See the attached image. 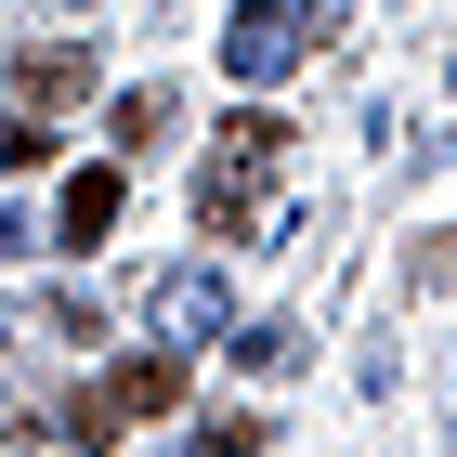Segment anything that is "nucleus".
Returning <instances> with one entry per match:
<instances>
[{"label": "nucleus", "mask_w": 457, "mask_h": 457, "mask_svg": "<svg viewBox=\"0 0 457 457\" xmlns=\"http://www.w3.org/2000/svg\"><path fill=\"white\" fill-rule=\"evenodd\" d=\"M275 157H287V118L236 105L210 131V170H196V222H210V236H248V222L275 210Z\"/></svg>", "instance_id": "nucleus-1"}, {"label": "nucleus", "mask_w": 457, "mask_h": 457, "mask_svg": "<svg viewBox=\"0 0 457 457\" xmlns=\"http://www.w3.org/2000/svg\"><path fill=\"white\" fill-rule=\"evenodd\" d=\"M314 53V0H236V27H222V66L262 92V79H287Z\"/></svg>", "instance_id": "nucleus-2"}, {"label": "nucleus", "mask_w": 457, "mask_h": 457, "mask_svg": "<svg viewBox=\"0 0 457 457\" xmlns=\"http://www.w3.org/2000/svg\"><path fill=\"white\" fill-rule=\"evenodd\" d=\"M144 340H157V353H196V340H222V275H210V262L157 275V301H144Z\"/></svg>", "instance_id": "nucleus-3"}, {"label": "nucleus", "mask_w": 457, "mask_h": 457, "mask_svg": "<svg viewBox=\"0 0 457 457\" xmlns=\"http://www.w3.org/2000/svg\"><path fill=\"white\" fill-rule=\"evenodd\" d=\"M13 105H27V118L92 105V39H27V53H13Z\"/></svg>", "instance_id": "nucleus-4"}, {"label": "nucleus", "mask_w": 457, "mask_h": 457, "mask_svg": "<svg viewBox=\"0 0 457 457\" xmlns=\"http://www.w3.org/2000/svg\"><path fill=\"white\" fill-rule=\"evenodd\" d=\"M105 405H118V419H170V405H183V353H118Z\"/></svg>", "instance_id": "nucleus-5"}, {"label": "nucleus", "mask_w": 457, "mask_h": 457, "mask_svg": "<svg viewBox=\"0 0 457 457\" xmlns=\"http://www.w3.org/2000/svg\"><path fill=\"white\" fill-rule=\"evenodd\" d=\"M53 236H66V248H105V236H118V170H79L66 210H53Z\"/></svg>", "instance_id": "nucleus-6"}, {"label": "nucleus", "mask_w": 457, "mask_h": 457, "mask_svg": "<svg viewBox=\"0 0 457 457\" xmlns=\"http://www.w3.org/2000/svg\"><path fill=\"white\" fill-rule=\"evenodd\" d=\"M105 118H118V144H170V131H183V92H170V79H131Z\"/></svg>", "instance_id": "nucleus-7"}, {"label": "nucleus", "mask_w": 457, "mask_h": 457, "mask_svg": "<svg viewBox=\"0 0 457 457\" xmlns=\"http://www.w3.org/2000/svg\"><path fill=\"white\" fill-rule=\"evenodd\" d=\"M53 431H66V457H105L131 419H118V405H105V379H92V392H66V419H53Z\"/></svg>", "instance_id": "nucleus-8"}, {"label": "nucleus", "mask_w": 457, "mask_h": 457, "mask_svg": "<svg viewBox=\"0 0 457 457\" xmlns=\"http://www.w3.org/2000/svg\"><path fill=\"white\" fill-rule=\"evenodd\" d=\"M236 366H248V379H287V366H301V327H275V314L236 327Z\"/></svg>", "instance_id": "nucleus-9"}, {"label": "nucleus", "mask_w": 457, "mask_h": 457, "mask_svg": "<svg viewBox=\"0 0 457 457\" xmlns=\"http://www.w3.org/2000/svg\"><path fill=\"white\" fill-rule=\"evenodd\" d=\"M39 157H53V118H27V105H0V183H13V170H39Z\"/></svg>", "instance_id": "nucleus-10"}, {"label": "nucleus", "mask_w": 457, "mask_h": 457, "mask_svg": "<svg viewBox=\"0 0 457 457\" xmlns=\"http://www.w3.org/2000/svg\"><path fill=\"white\" fill-rule=\"evenodd\" d=\"M183 457H262V419H210V431H183Z\"/></svg>", "instance_id": "nucleus-11"}, {"label": "nucleus", "mask_w": 457, "mask_h": 457, "mask_svg": "<svg viewBox=\"0 0 457 457\" xmlns=\"http://www.w3.org/2000/svg\"><path fill=\"white\" fill-rule=\"evenodd\" d=\"M39 327H53V340H92L105 314H92V287H53V301H39Z\"/></svg>", "instance_id": "nucleus-12"}, {"label": "nucleus", "mask_w": 457, "mask_h": 457, "mask_svg": "<svg viewBox=\"0 0 457 457\" xmlns=\"http://www.w3.org/2000/svg\"><path fill=\"white\" fill-rule=\"evenodd\" d=\"M13 248H39V236H27V222H13V210H0V262H13Z\"/></svg>", "instance_id": "nucleus-13"}]
</instances>
